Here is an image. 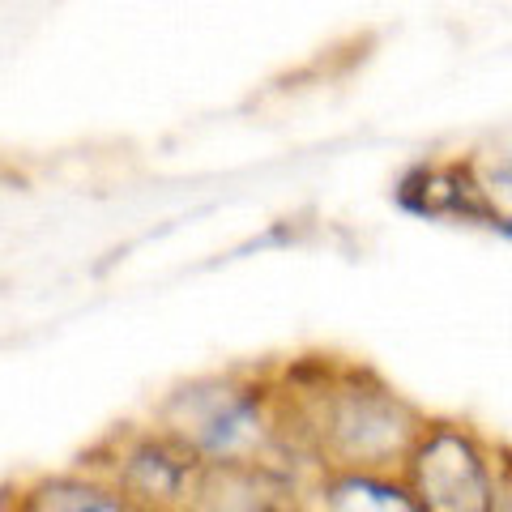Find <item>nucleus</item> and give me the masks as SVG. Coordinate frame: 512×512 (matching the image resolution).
Listing matches in <instances>:
<instances>
[{
  "label": "nucleus",
  "mask_w": 512,
  "mask_h": 512,
  "mask_svg": "<svg viewBox=\"0 0 512 512\" xmlns=\"http://www.w3.org/2000/svg\"><path fill=\"white\" fill-rule=\"evenodd\" d=\"M308 423V436L320 444V453L333 457V466L367 474H376L402 453L410 457V448L423 436L419 419L402 397L363 376L329 384L312 406Z\"/></svg>",
  "instance_id": "f03ea898"
},
{
  "label": "nucleus",
  "mask_w": 512,
  "mask_h": 512,
  "mask_svg": "<svg viewBox=\"0 0 512 512\" xmlns=\"http://www.w3.org/2000/svg\"><path fill=\"white\" fill-rule=\"evenodd\" d=\"M286 478H278L265 461L256 466H201L184 512H282Z\"/></svg>",
  "instance_id": "39448f33"
},
{
  "label": "nucleus",
  "mask_w": 512,
  "mask_h": 512,
  "mask_svg": "<svg viewBox=\"0 0 512 512\" xmlns=\"http://www.w3.org/2000/svg\"><path fill=\"white\" fill-rule=\"evenodd\" d=\"M406 478L423 512H495L487 461L461 427H427L410 448Z\"/></svg>",
  "instance_id": "7ed1b4c3"
},
{
  "label": "nucleus",
  "mask_w": 512,
  "mask_h": 512,
  "mask_svg": "<svg viewBox=\"0 0 512 512\" xmlns=\"http://www.w3.org/2000/svg\"><path fill=\"white\" fill-rule=\"evenodd\" d=\"M13 512H133L99 474H52L18 495Z\"/></svg>",
  "instance_id": "423d86ee"
},
{
  "label": "nucleus",
  "mask_w": 512,
  "mask_h": 512,
  "mask_svg": "<svg viewBox=\"0 0 512 512\" xmlns=\"http://www.w3.org/2000/svg\"><path fill=\"white\" fill-rule=\"evenodd\" d=\"M495 512H512V495H504V504H500V508H495Z\"/></svg>",
  "instance_id": "9d476101"
},
{
  "label": "nucleus",
  "mask_w": 512,
  "mask_h": 512,
  "mask_svg": "<svg viewBox=\"0 0 512 512\" xmlns=\"http://www.w3.org/2000/svg\"><path fill=\"white\" fill-rule=\"evenodd\" d=\"M158 431L188 448L201 466H256L274 440V397L244 376L184 380L154 410Z\"/></svg>",
  "instance_id": "f257e3e1"
},
{
  "label": "nucleus",
  "mask_w": 512,
  "mask_h": 512,
  "mask_svg": "<svg viewBox=\"0 0 512 512\" xmlns=\"http://www.w3.org/2000/svg\"><path fill=\"white\" fill-rule=\"evenodd\" d=\"M320 504H325V512H423L406 483L367 470L329 474L320 487Z\"/></svg>",
  "instance_id": "0eeeda50"
},
{
  "label": "nucleus",
  "mask_w": 512,
  "mask_h": 512,
  "mask_svg": "<svg viewBox=\"0 0 512 512\" xmlns=\"http://www.w3.org/2000/svg\"><path fill=\"white\" fill-rule=\"evenodd\" d=\"M197 474L201 461L158 427L116 436V448L99 470L103 483L116 487L133 512H184Z\"/></svg>",
  "instance_id": "20e7f679"
},
{
  "label": "nucleus",
  "mask_w": 512,
  "mask_h": 512,
  "mask_svg": "<svg viewBox=\"0 0 512 512\" xmlns=\"http://www.w3.org/2000/svg\"><path fill=\"white\" fill-rule=\"evenodd\" d=\"M491 231H500L508 244H512V218H491Z\"/></svg>",
  "instance_id": "1a4fd4ad"
},
{
  "label": "nucleus",
  "mask_w": 512,
  "mask_h": 512,
  "mask_svg": "<svg viewBox=\"0 0 512 512\" xmlns=\"http://www.w3.org/2000/svg\"><path fill=\"white\" fill-rule=\"evenodd\" d=\"M491 184H495V188H504V192H512V167H500V171H495V175H491Z\"/></svg>",
  "instance_id": "6e6552de"
},
{
  "label": "nucleus",
  "mask_w": 512,
  "mask_h": 512,
  "mask_svg": "<svg viewBox=\"0 0 512 512\" xmlns=\"http://www.w3.org/2000/svg\"><path fill=\"white\" fill-rule=\"evenodd\" d=\"M282 512H303V508H282Z\"/></svg>",
  "instance_id": "9b49d317"
}]
</instances>
